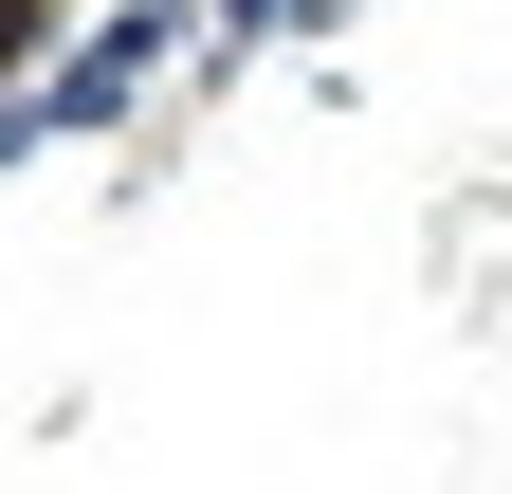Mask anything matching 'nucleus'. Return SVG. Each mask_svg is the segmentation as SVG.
I'll return each mask as SVG.
<instances>
[{"label":"nucleus","instance_id":"f257e3e1","mask_svg":"<svg viewBox=\"0 0 512 494\" xmlns=\"http://www.w3.org/2000/svg\"><path fill=\"white\" fill-rule=\"evenodd\" d=\"M183 37H202L183 0H110V19H74V37H55V74L0 110V147L37 165V147H92V129H128V110H147V74H165Z\"/></svg>","mask_w":512,"mask_h":494},{"label":"nucleus","instance_id":"f03ea898","mask_svg":"<svg viewBox=\"0 0 512 494\" xmlns=\"http://www.w3.org/2000/svg\"><path fill=\"white\" fill-rule=\"evenodd\" d=\"M330 19H348V0H293V37H330Z\"/></svg>","mask_w":512,"mask_h":494}]
</instances>
